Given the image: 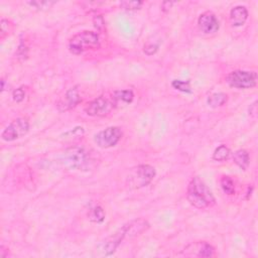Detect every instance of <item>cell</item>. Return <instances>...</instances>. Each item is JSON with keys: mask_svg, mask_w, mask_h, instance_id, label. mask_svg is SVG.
<instances>
[{"mask_svg": "<svg viewBox=\"0 0 258 258\" xmlns=\"http://www.w3.org/2000/svg\"><path fill=\"white\" fill-rule=\"evenodd\" d=\"M126 237L134 238L144 233L149 228V223L144 219H136L125 224Z\"/></svg>", "mask_w": 258, "mask_h": 258, "instance_id": "cell-13", "label": "cell"}, {"mask_svg": "<svg viewBox=\"0 0 258 258\" xmlns=\"http://www.w3.org/2000/svg\"><path fill=\"white\" fill-rule=\"evenodd\" d=\"M233 161L241 169L246 170L250 164V155L245 149H238L232 155Z\"/></svg>", "mask_w": 258, "mask_h": 258, "instance_id": "cell-16", "label": "cell"}, {"mask_svg": "<svg viewBox=\"0 0 258 258\" xmlns=\"http://www.w3.org/2000/svg\"><path fill=\"white\" fill-rule=\"evenodd\" d=\"M257 104H258V102H257V101H254V102L250 105V107H249V109H248L249 116L252 117V118H256V117H257V113H258Z\"/></svg>", "mask_w": 258, "mask_h": 258, "instance_id": "cell-27", "label": "cell"}, {"mask_svg": "<svg viewBox=\"0 0 258 258\" xmlns=\"http://www.w3.org/2000/svg\"><path fill=\"white\" fill-rule=\"evenodd\" d=\"M134 99L131 90H117L112 94V100L115 106H125L130 104Z\"/></svg>", "mask_w": 258, "mask_h": 258, "instance_id": "cell-15", "label": "cell"}, {"mask_svg": "<svg viewBox=\"0 0 258 258\" xmlns=\"http://www.w3.org/2000/svg\"><path fill=\"white\" fill-rule=\"evenodd\" d=\"M28 5H30L31 7L38 9V10H44V9H51L55 3L52 2H29Z\"/></svg>", "mask_w": 258, "mask_h": 258, "instance_id": "cell-24", "label": "cell"}, {"mask_svg": "<svg viewBox=\"0 0 258 258\" xmlns=\"http://www.w3.org/2000/svg\"><path fill=\"white\" fill-rule=\"evenodd\" d=\"M248 19V11L243 6H237L230 12V21L234 27H242Z\"/></svg>", "mask_w": 258, "mask_h": 258, "instance_id": "cell-14", "label": "cell"}, {"mask_svg": "<svg viewBox=\"0 0 258 258\" xmlns=\"http://www.w3.org/2000/svg\"><path fill=\"white\" fill-rule=\"evenodd\" d=\"M13 97H14V100L16 102H22L25 100V97H26V91L24 90V88H19L17 90L14 91L13 93Z\"/></svg>", "mask_w": 258, "mask_h": 258, "instance_id": "cell-25", "label": "cell"}, {"mask_svg": "<svg viewBox=\"0 0 258 258\" xmlns=\"http://www.w3.org/2000/svg\"><path fill=\"white\" fill-rule=\"evenodd\" d=\"M227 84L232 88L246 90L254 88L257 84V74L249 71H234L226 77Z\"/></svg>", "mask_w": 258, "mask_h": 258, "instance_id": "cell-5", "label": "cell"}, {"mask_svg": "<svg viewBox=\"0 0 258 258\" xmlns=\"http://www.w3.org/2000/svg\"><path fill=\"white\" fill-rule=\"evenodd\" d=\"M0 27H2V39H5L13 31V25L11 22H9V20H2Z\"/></svg>", "mask_w": 258, "mask_h": 258, "instance_id": "cell-23", "label": "cell"}, {"mask_svg": "<svg viewBox=\"0 0 258 258\" xmlns=\"http://www.w3.org/2000/svg\"><path fill=\"white\" fill-rule=\"evenodd\" d=\"M155 168L149 164H140L132 168L127 177V185L130 189H140L149 185L155 178Z\"/></svg>", "mask_w": 258, "mask_h": 258, "instance_id": "cell-3", "label": "cell"}, {"mask_svg": "<svg viewBox=\"0 0 258 258\" xmlns=\"http://www.w3.org/2000/svg\"><path fill=\"white\" fill-rule=\"evenodd\" d=\"M69 50L74 55H81L88 50L98 49L100 47V39L98 34L90 31H84L69 41Z\"/></svg>", "mask_w": 258, "mask_h": 258, "instance_id": "cell-2", "label": "cell"}, {"mask_svg": "<svg viewBox=\"0 0 258 258\" xmlns=\"http://www.w3.org/2000/svg\"><path fill=\"white\" fill-rule=\"evenodd\" d=\"M157 50H158V45H154V44H146L143 48V52L148 56L155 54Z\"/></svg>", "mask_w": 258, "mask_h": 258, "instance_id": "cell-26", "label": "cell"}, {"mask_svg": "<svg viewBox=\"0 0 258 258\" xmlns=\"http://www.w3.org/2000/svg\"><path fill=\"white\" fill-rule=\"evenodd\" d=\"M123 132L117 126L107 127L94 135V142L100 148H110L117 145L121 140Z\"/></svg>", "mask_w": 258, "mask_h": 258, "instance_id": "cell-6", "label": "cell"}, {"mask_svg": "<svg viewBox=\"0 0 258 258\" xmlns=\"http://www.w3.org/2000/svg\"><path fill=\"white\" fill-rule=\"evenodd\" d=\"M198 27L203 34L213 35L219 31L220 24L215 14L212 12H206L200 16L198 20Z\"/></svg>", "mask_w": 258, "mask_h": 258, "instance_id": "cell-10", "label": "cell"}, {"mask_svg": "<svg viewBox=\"0 0 258 258\" xmlns=\"http://www.w3.org/2000/svg\"><path fill=\"white\" fill-rule=\"evenodd\" d=\"M114 107L115 105L112 98L109 99L107 97L100 96L87 104V106L85 107V112L89 116L103 117L108 115Z\"/></svg>", "mask_w": 258, "mask_h": 258, "instance_id": "cell-9", "label": "cell"}, {"mask_svg": "<svg viewBox=\"0 0 258 258\" xmlns=\"http://www.w3.org/2000/svg\"><path fill=\"white\" fill-rule=\"evenodd\" d=\"M30 130V122L27 118L20 117L14 120L2 133L5 141L12 142L24 137Z\"/></svg>", "mask_w": 258, "mask_h": 258, "instance_id": "cell-7", "label": "cell"}, {"mask_svg": "<svg viewBox=\"0 0 258 258\" xmlns=\"http://www.w3.org/2000/svg\"><path fill=\"white\" fill-rule=\"evenodd\" d=\"M187 199L189 203L197 209L212 207L216 200L212 191L199 177L193 178L187 189Z\"/></svg>", "mask_w": 258, "mask_h": 258, "instance_id": "cell-1", "label": "cell"}, {"mask_svg": "<svg viewBox=\"0 0 258 258\" xmlns=\"http://www.w3.org/2000/svg\"><path fill=\"white\" fill-rule=\"evenodd\" d=\"M90 156L82 146H73L64 151L61 162L70 169H84L89 164Z\"/></svg>", "mask_w": 258, "mask_h": 258, "instance_id": "cell-4", "label": "cell"}, {"mask_svg": "<svg viewBox=\"0 0 258 258\" xmlns=\"http://www.w3.org/2000/svg\"><path fill=\"white\" fill-rule=\"evenodd\" d=\"M220 185H221L223 192L226 195L232 196L235 194V184L230 177H227V176L222 177V179L220 181Z\"/></svg>", "mask_w": 258, "mask_h": 258, "instance_id": "cell-20", "label": "cell"}, {"mask_svg": "<svg viewBox=\"0 0 258 258\" xmlns=\"http://www.w3.org/2000/svg\"><path fill=\"white\" fill-rule=\"evenodd\" d=\"M142 5H143L142 2H122L120 4V8H122L125 11L134 12V11L140 10Z\"/></svg>", "mask_w": 258, "mask_h": 258, "instance_id": "cell-22", "label": "cell"}, {"mask_svg": "<svg viewBox=\"0 0 258 258\" xmlns=\"http://www.w3.org/2000/svg\"><path fill=\"white\" fill-rule=\"evenodd\" d=\"M230 154V149L225 144H221L214 150L213 159L216 161H225L229 158Z\"/></svg>", "mask_w": 258, "mask_h": 258, "instance_id": "cell-19", "label": "cell"}, {"mask_svg": "<svg viewBox=\"0 0 258 258\" xmlns=\"http://www.w3.org/2000/svg\"><path fill=\"white\" fill-rule=\"evenodd\" d=\"M228 100V95L222 92L214 93L207 98V104L212 108H218L223 106Z\"/></svg>", "mask_w": 258, "mask_h": 258, "instance_id": "cell-17", "label": "cell"}, {"mask_svg": "<svg viewBox=\"0 0 258 258\" xmlns=\"http://www.w3.org/2000/svg\"><path fill=\"white\" fill-rule=\"evenodd\" d=\"M125 238H127L126 237V228H125V225H123L112 235H110L107 238H105L104 240H102L98 244L97 249L101 254H103L105 256H109L116 251V249L119 247V245L122 243V241Z\"/></svg>", "mask_w": 258, "mask_h": 258, "instance_id": "cell-8", "label": "cell"}, {"mask_svg": "<svg viewBox=\"0 0 258 258\" xmlns=\"http://www.w3.org/2000/svg\"><path fill=\"white\" fill-rule=\"evenodd\" d=\"M80 102L81 97L79 91L76 88H72L66 92L64 98L60 101L58 107L61 111H67L76 107Z\"/></svg>", "mask_w": 258, "mask_h": 258, "instance_id": "cell-12", "label": "cell"}, {"mask_svg": "<svg viewBox=\"0 0 258 258\" xmlns=\"http://www.w3.org/2000/svg\"><path fill=\"white\" fill-rule=\"evenodd\" d=\"M105 211L103 210V208L101 206H95L93 208H91L88 212V219L93 222V223H97V224H101L104 222L105 220Z\"/></svg>", "mask_w": 258, "mask_h": 258, "instance_id": "cell-18", "label": "cell"}, {"mask_svg": "<svg viewBox=\"0 0 258 258\" xmlns=\"http://www.w3.org/2000/svg\"><path fill=\"white\" fill-rule=\"evenodd\" d=\"M186 254L195 255L198 257H213L215 255V248L208 242L200 241L190 244L186 247Z\"/></svg>", "mask_w": 258, "mask_h": 258, "instance_id": "cell-11", "label": "cell"}, {"mask_svg": "<svg viewBox=\"0 0 258 258\" xmlns=\"http://www.w3.org/2000/svg\"><path fill=\"white\" fill-rule=\"evenodd\" d=\"M171 86L181 92L184 93H192V88H191V85L190 82H185V81H181V80H174L173 83H171Z\"/></svg>", "mask_w": 258, "mask_h": 258, "instance_id": "cell-21", "label": "cell"}]
</instances>
